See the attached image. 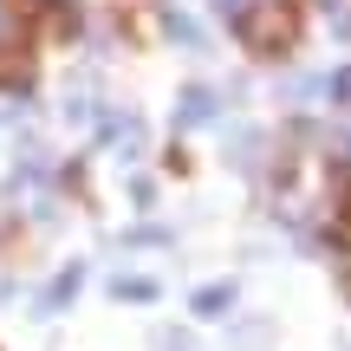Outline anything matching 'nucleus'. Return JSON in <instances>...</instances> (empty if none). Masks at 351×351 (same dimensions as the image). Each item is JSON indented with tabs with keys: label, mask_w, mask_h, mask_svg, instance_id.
<instances>
[{
	"label": "nucleus",
	"mask_w": 351,
	"mask_h": 351,
	"mask_svg": "<svg viewBox=\"0 0 351 351\" xmlns=\"http://www.w3.org/2000/svg\"><path fill=\"white\" fill-rule=\"evenodd\" d=\"M169 33L182 39V46H195V39H202V33H195V20H182V13H169Z\"/></svg>",
	"instance_id": "5"
},
{
	"label": "nucleus",
	"mask_w": 351,
	"mask_h": 351,
	"mask_svg": "<svg viewBox=\"0 0 351 351\" xmlns=\"http://www.w3.org/2000/svg\"><path fill=\"white\" fill-rule=\"evenodd\" d=\"M26 78H33V59H26L20 46H0V85H7V91H20Z\"/></svg>",
	"instance_id": "2"
},
{
	"label": "nucleus",
	"mask_w": 351,
	"mask_h": 351,
	"mask_svg": "<svg viewBox=\"0 0 351 351\" xmlns=\"http://www.w3.org/2000/svg\"><path fill=\"white\" fill-rule=\"evenodd\" d=\"M215 7H221V13H241V7H247V0H215Z\"/></svg>",
	"instance_id": "6"
},
{
	"label": "nucleus",
	"mask_w": 351,
	"mask_h": 351,
	"mask_svg": "<svg viewBox=\"0 0 351 351\" xmlns=\"http://www.w3.org/2000/svg\"><path fill=\"white\" fill-rule=\"evenodd\" d=\"M176 117H182V124H208V117H215V98H208V91H189Z\"/></svg>",
	"instance_id": "3"
},
{
	"label": "nucleus",
	"mask_w": 351,
	"mask_h": 351,
	"mask_svg": "<svg viewBox=\"0 0 351 351\" xmlns=\"http://www.w3.org/2000/svg\"><path fill=\"white\" fill-rule=\"evenodd\" d=\"M234 300V287H208V293H195V313H215V306H228Z\"/></svg>",
	"instance_id": "4"
},
{
	"label": "nucleus",
	"mask_w": 351,
	"mask_h": 351,
	"mask_svg": "<svg viewBox=\"0 0 351 351\" xmlns=\"http://www.w3.org/2000/svg\"><path fill=\"white\" fill-rule=\"evenodd\" d=\"M300 33H306L300 0H254V7H241V39L261 59H287L300 46Z\"/></svg>",
	"instance_id": "1"
}]
</instances>
